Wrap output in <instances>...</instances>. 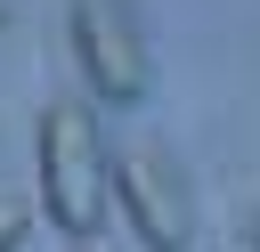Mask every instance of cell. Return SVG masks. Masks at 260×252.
<instances>
[{
    "mask_svg": "<svg viewBox=\"0 0 260 252\" xmlns=\"http://www.w3.org/2000/svg\"><path fill=\"white\" fill-rule=\"evenodd\" d=\"M73 57H81V73H89V89L106 106H138L146 81H154L130 0H73Z\"/></svg>",
    "mask_w": 260,
    "mask_h": 252,
    "instance_id": "3957f363",
    "label": "cell"
},
{
    "mask_svg": "<svg viewBox=\"0 0 260 252\" xmlns=\"http://www.w3.org/2000/svg\"><path fill=\"white\" fill-rule=\"evenodd\" d=\"M32 163H41V211L89 244L114 211V154L98 138V114L89 98H49L41 106V130H32Z\"/></svg>",
    "mask_w": 260,
    "mask_h": 252,
    "instance_id": "6da1fadb",
    "label": "cell"
},
{
    "mask_svg": "<svg viewBox=\"0 0 260 252\" xmlns=\"http://www.w3.org/2000/svg\"><path fill=\"white\" fill-rule=\"evenodd\" d=\"M252 252H260V211H252Z\"/></svg>",
    "mask_w": 260,
    "mask_h": 252,
    "instance_id": "5b68a950",
    "label": "cell"
},
{
    "mask_svg": "<svg viewBox=\"0 0 260 252\" xmlns=\"http://www.w3.org/2000/svg\"><path fill=\"white\" fill-rule=\"evenodd\" d=\"M81 252H89V244H81Z\"/></svg>",
    "mask_w": 260,
    "mask_h": 252,
    "instance_id": "52a82bcc",
    "label": "cell"
},
{
    "mask_svg": "<svg viewBox=\"0 0 260 252\" xmlns=\"http://www.w3.org/2000/svg\"><path fill=\"white\" fill-rule=\"evenodd\" d=\"M0 16H8V0H0Z\"/></svg>",
    "mask_w": 260,
    "mask_h": 252,
    "instance_id": "8992f818",
    "label": "cell"
},
{
    "mask_svg": "<svg viewBox=\"0 0 260 252\" xmlns=\"http://www.w3.org/2000/svg\"><path fill=\"white\" fill-rule=\"evenodd\" d=\"M114 203H122V228L146 244V252H187V228H195V187L187 171L171 163V146H122L114 154Z\"/></svg>",
    "mask_w": 260,
    "mask_h": 252,
    "instance_id": "7a4b0ae2",
    "label": "cell"
},
{
    "mask_svg": "<svg viewBox=\"0 0 260 252\" xmlns=\"http://www.w3.org/2000/svg\"><path fill=\"white\" fill-rule=\"evenodd\" d=\"M24 236H32V203H24V195H8V187H0V252H16V244H24Z\"/></svg>",
    "mask_w": 260,
    "mask_h": 252,
    "instance_id": "277c9868",
    "label": "cell"
}]
</instances>
